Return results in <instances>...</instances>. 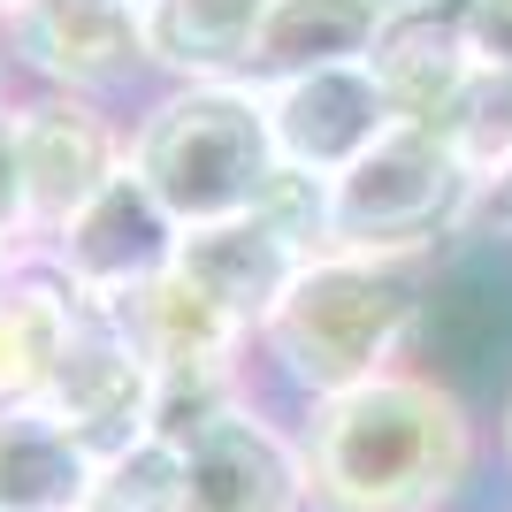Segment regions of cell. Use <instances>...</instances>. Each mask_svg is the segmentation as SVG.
<instances>
[{"label":"cell","instance_id":"cell-1","mask_svg":"<svg viewBox=\"0 0 512 512\" xmlns=\"http://www.w3.org/2000/svg\"><path fill=\"white\" fill-rule=\"evenodd\" d=\"M314 512H451L482 467V421L428 360L299 413Z\"/></svg>","mask_w":512,"mask_h":512},{"label":"cell","instance_id":"cell-2","mask_svg":"<svg viewBox=\"0 0 512 512\" xmlns=\"http://www.w3.org/2000/svg\"><path fill=\"white\" fill-rule=\"evenodd\" d=\"M451 260V253H444ZM444 260H367V253H314L283 291L268 329L253 337V375L306 406L344 398L390 367L421 360L428 306Z\"/></svg>","mask_w":512,"mask_h":512},{"label":"cell","instance_id":"cell-3","mask_svg":"<svg viewBox=\"0 0 512 512\" xmlns=\"http://www.w3.org/2000/svg\"><path fill=\"white\" fill-rule=\"evenodd\" d=\"M276 130L260 85H153L130 107V176L169 207L176 230L253 214L276 184Z\"/></svg>","mask_w":512,"mask_h":512},{"label":"cell","instance_id":"cell-4","mask_svg":"<svg viewBox=\"0 0 512 512\" xmlns=\"http://www.w3.org/2000/svg\"><path fill=\"white\" fill-rule=\"evenodd\" d=\"M474 176L421 123H398L375 153L329 184V253L367 260H444L467 237Z\"/></svg>","mask_w":512,"mask_h":512},{"label":"cell","instance_id":"cell-5","mask_svg":"<svg viewBox=\"0 0 512 512\" xmlns=\"http://www.w3.org/2000/svg\"><path fill=\"white\" fill-rule=\"evenodd\" d=\"M0 54L46 92H85V100H146V23L138 0H8L0 8Z\"/></svg>","mask_w":512,"mask_h":512},{"label":"cell","instance_id":"cell-6","mask_svg":"<svg viewBox=\"0 0 512 512\" xmlns=\"http://www.w3.org/2000/svg\"><path fill=\"white\" fill-rule=\"evenodd\" d=\"M176 237H184V230L169 222V207H161V199L130 176V161H123L115 184H100L54 237H39V260L77 291V306L115 314L130 291H146L153 276H169Z\"/></svg>","mask_w":512,"mask_h":512},{"label":"cell","instance_id":"cell-7","mask_svg":"<svg viewBox=\"0 0 512 512\" xmlns=\"http://www.w3.org/2000/svg\"><path fill=\"white\" fill-rule=\"evenodd\" d=\"M8 107H16V146H23V176H31V222H39V237H54L100 184L123 176L130 115L107 100H85V92H46V85L16 92Z\"/></svg>","mask_w":512,"mask_h":512},{"label":"cell","instance_id":"cell-8","mask_svg":"<svg viewBox=\"0 0 512 512\" xmlns=\"http://www.w3.org/2000/svg\"><path fill=\"white\" fill-rule=\"evenodd\" d=\"M260 100H268V130H276V161L299 176H321V184H337L360 153H375L398 130L367 62H337V69H306V77L260 85Z\"/></svg>","mask_w":512,"mask_h":512},{"label":"cell","instance_id":"cell-9","mask_svg":"<svg viewBox=\"0 0 512 512\" xmlns=\"http://www.w3.org/2000/svg\"><path fill=\"white\" fill-rule=\"evenodd\" d=\"M46 413L92 451V459H115L146 436L153 421V360L130 344V329L100 306H85L77 337H69L54 383H46Z\"/></svg>","mask_w":512,"mask_h":512},{"label":"cell","instance_id":"cell-10","mask_svg":"<svg viewBox=\"0 0 512 512\" xmlns=\"http://www.w3.org/2000/svg\"><path fill=\"white\" fill-rule=\"evenodd\" d=\"M184 512H314L306 505L299 421L268 413V398L237 406L184 451Z\"/></svg>","mask_w":512,"mask_h":512},{"label":"cell","instance_id":"cell-11","mask_svg":"<svg viewBox=\"0 0 512 512\" xmlns=\"http://www.w3.org/2000/svg\"><path fill=\"white\" fill-rule=\"evenodd\" d=\"M176 276L192 283L214 314H230L245 337L268 329V314L283 306V291L299 283L306 253L268 222V214H230V222H199L176 237Z\"/></svg>","mask_w":512,"mask_h":512},{"label":"cell","instance_id":"cell-12","mask_svg":"<svg viewBox=\"0 0 512 512\" xmlns=\"http://www.w3.org/2000/svg\"><path fill=\"white\" fill-rule=\"evenodd\" d=\"M375 85H383L398 123H436L459 85L474 77V46H467V0H398L383 23V39L367 54Z\"/></svg>","mask_w":512,"mask_h":512},{"label":"cell","instance_id":"cell-13","mask_svg":"<svg viewBox=\"0 0 512 512\" xmlns=\"http://www.w3.org/2000/svg\"><path fill=\"white\" fill-rule=\"evenodd\" d=\"M268 0H138L153 85H237Z\"/></svg>","mask_w":512,"mask_h":512},{"label":"cell","instance_id":"cell-14","mask_svg":"<svg viewBox=\"0 0 512 512\" xmlns=\"http://www.w3.org/2000/svg\"><path fill=\"white\" fill-rule=\"evenodd\" d=\"M77 321H85L77 291L39 253L0 283V413L46 406V383H54L69 337H77Z\"/></svg>","mask_w":512,"mask_h":512},{"label":"cell","instance_id":"cell-15","mask_svg":"<svg viewBox=\"0 0 512 512\" xmlns=\"http://www.w3.org/2000/svg\"><path fill=\"white\" fill-rule=\"evenodd\" d=\"M390 8L398 0H268L245 85H283V77H306V69L367 62Z\"/></svg>","mask_w":512,"mask_h":512},{"label":"cell","instance_id":"cell-16","mask_svg":"<svg viewBox=\"0 0 512 512\" xmlns=\"http://www.w3.org/2000/svg\"><path fill=\"white\" fill-rule=\"evenodd\" d=\"M115 321H123L130 344L153 360V375H176V367H253V337H245L230 314H214L176 268L153 276L146 291H130V299L115 306Z\"/></svg>","mask_w":512,"mask_h":512},{"label":"cell","instance_id":"cell-17","mask_svg":"<svg viewBox=\"0 0 512 512\" xmlns=\"http://www.w3.org/2000/svg\"><path fill=\"white\" fill-rule=\"evenodd\" d=\"M92 474L100 459L46 406L0 413V512H85Z\"/></svg>","mask_w":512,"mask_h":512},{"label":"cell","instance_id":"cell-18","mask_svg":"<svg viewBox=\"0 0 512 512\" xmlns=\"http://www.w3.org/2000/svg\"><path fill=\"white\" fill-rule=\"evenodd\" d=\"M428 130L467 161L474 184L497 176L512 161V77H505V69H474L467 85H459V100H451Z\"/></svg>","mask_w":512,"mask_h":512},{"label":"cell","instance_id":"cell-19","mask_svg":"<svg viewBox=\"0 0 512 512\" xmlns=\"http://www.w3.org/2000/svg\"><path fill=\"white\" fill-rule=\"evenodd\" d=\"M85 512H184V459H176L169 444L138 436L130 451L100 459Z\"/></svg>","mask_w":512,"mask_h":512},{"label":"cell","instance_id":"cell-20","mask_svg":"<svg viewBox=\"0 0 512 512\" xmlns=\"http://www.w3.org/2000/svg\"><path fill=\"white\" fill-rule=\"evenodd\" d=\"M16 100V92H8ZM0 237L8 245H39V222H31V176H23V146H16V107H0Z\"/></svg>","mask_w":512,"mask_h":512},{"label":"cell","instance_id":"cell-21","mask_svg":"<svg viewBox=\"0 0 512 512\" xmlns=\"http://www.w3.org/2000/svg\"><path fill=\"white\" fill-rule=\"evenodd\" d=\"M459 245H482V253H512V161L497 176L474 184V207H467V237Z\"/></svg>","mask_w":512,"mask_h":512},{"label":"cell","instance_id":"cell-22","mask_svg":"<svg viewBox=\"0 0 512 512\" xmlns=\"http://www.w3.org/2000/svg\"><path fill=\"white\" fill-rule=\"evenodd\" d=\"M467 46H474V69L512 77V0H467Z\"/></svg>","mask_w":512,"mask_h":512},{"label":"cell","instance_id":"cell-23","mask_svg":"<svg viewBox=\"0 0 512 512\" xmlns=\"http://www.w3.org/2000/svg\"><path fill=\"white\" fill-rule=\"evenodd\" d=\"M497 459H505V474H512V390H505V406H497Z\"/></svg>","mask_w":512,"mask_h":512},{"label":"cell","instance_id":"cell-24","mask_svg":"<svg viewBox=\"0 0 512 512\" xmlns=\"http://www.w3.org/2000/svg\"><path fill=\"white\" fill-rule=\"evenodd\" d=\"M23 260H31V253H23V245H8V237H0V283H8V276H16V268H23Z\"/></svg>","mask_w":512,"mask_h":512},{"label":"cell","instance_id":"cell-25","mask_svg":"<svg viewBox=\"0 0 512 512\" xmlns=\"http://www.w3.org/2000/svg\"><path fill=\"white\" fill-rule=\"evenodd\" d=\"M0 107H8V54H0Z\"/></svg>","mask_w":512,"mask_h":512},{"label":"cell","instance_id":"cell-26","mask_svg":"<svg viewBox=\"0 0 512 512\" xmlns=\"http://www.w3.org/2000/svg\"><path fill=\"white\" fill-rule=\"evenodd\" d=\"M0 8H8V0H0Z\"/></svg>","mask_w":512,"mask_h":512}]
</instances>
